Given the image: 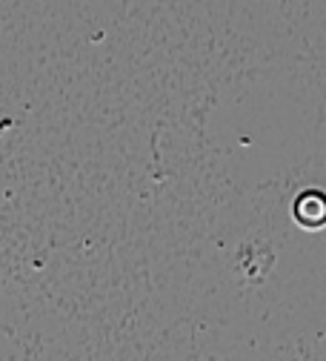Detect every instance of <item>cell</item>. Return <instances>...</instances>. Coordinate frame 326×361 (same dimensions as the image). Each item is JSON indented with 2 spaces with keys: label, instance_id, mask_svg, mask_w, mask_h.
Wrapping results in <instances>:
<instances>
[{
  "label": "cell",
  "instance_id": "cell-1",
  "mask_svg": "<svg viewBox=\"0 0 326 361\" xmlns=\"http://www.w3.org/2000/svg\"><path fill=\"white\" fill-rule=\"evenodd\" d=\"M295 218L303 227H320V224H326V198L320 192H306L295 204Z\"/></svg>",
  "mask_w": 326,
  "mask_h": 361
}]
</instances>
